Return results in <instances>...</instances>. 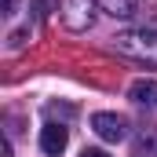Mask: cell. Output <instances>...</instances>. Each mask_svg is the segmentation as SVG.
Instances as JSON below:
<instances>
[{"mask_svg": "<svg viewBox=\"0 0 157 157\" xmlns=\"http://www.w3.org/2000/svg\"><path fill=\"white\" fill-rule=\"evenodd\" d=\"M66 143H70V132H66L62 124H44V128H40V150L48 157H59L66 150Z\"/></svg>", "mask_w": 157, "mask_h": 157, "instance_id": "obj_4", "label": "cell"}, {"mask_svg": "<svg viewBox=\"0 0 157 157\" xmlns=\"http://www.w3.org/2000/svg\"><path fill=\"white\" fill-rule=\"evenodd\" d=\"M113 48H117L121 55H132V59H139V62H150L157 66V29H124L113 37Z\"/></svg>", "mask_w": 157, "mask_h": 157, "instance_id": "obj_1", "label": "cell"}, {"mask_svg": "<svg viewBox=\"0 0 157 157\" xmlns=\"http://www.w3.org/2000/svg\"><path fill=\"white\" fill-rule=\"evenodd\" d=\"M102 4L113 18H132L135 15V0H102Z\"/></svg>", "mask_w": 157, "mask_h": 157, "instance_id": "obj_6", "label": "cell"}, {"mask_svg": "<svg viewBox=\"0 0 157 157\" xmlns=\"http://www.w3.org/2000/svg\"><path fill=\"white\" fill-rule=\"evenodd\" d=\"M15 7H18V0H4V11L0 15H15Z\"/></svg>", "mask_w": 157, "mask_h": 157, "instance_id": "obj_8", "label": "cell"}, {"mask_svg": "<svg viewBox=\"0 0 157 157\" xmlns=\"http://www.w3.org/2000/svg\"><path fill=\"white\" fill-rule=\"evenodd\" d=\"M26 37H29V29H15L7 44H11V48H22V44H26Z\"/></svg>", "mask_w": 157, "mask_h": 157, "instance_id": "obj_7", "label": "cell"}, {"mask_svg": "<svg viewBox=\"0 0 157 157\" xmlns=\"http://www.w3.org/2000/svg\"><path fill=\"white\" fill-rule=\"evenodd\" d=\"M128 95H132V102H139V106H150V110H154V106H157V80H146V77L135 80Z\"/></svg>", "mask_w": 157, "mask_h": 157, "instance_id": "obj_5", "label": "cell"}, {"mask_svg": "<svg viewBox=\"0 0 157 157\" xmlns=\"http://www.w3.org/2000/svg\"><path fill=\"white\" fill-rule=\"evenodd\" d=\"M95 11H91V0H62V26L73 29V33H84L91 26Z\"/></svg>", "mask_w": 157, "mask_h": 157, "instance_id": "obj_2", "label": "cell"}, {"mask_svg": "<svg viewBox=\"0 0 157 157\" xmlns=\"http://www.w3.org/2000/svg\"><path fill=\"white\" fill-rule=\"evenodd\" d=\"M37 7H40V15H48L51 11V0H37Z\"/></svg>", "mask_w": 157, "mask_h": 157, "instance_id": "obj_10", "label": "cell"}, {"mask_svg": "<svg viewBox=\"0 0 157 157\" xmlns=\"http://www.w3.org/2000/svg\"><path fill=\"white\" fill-rule=\"evenodd\" d=\"M80 157H110V154H102V150H80Z\"/></svg>", "mask_w": 157, "mask_h": 157, "instance_id": "obj_9", "label": "cell"}, {"mask_svg": "<svg viewBox=\"0 0 157 157\" xmlns=\"http://www.w3.org/2000/svg\"><path fill=\"white\" fill-rule=\"evenodd\" d=\"M91 128H95V135L106 139V143H121V139L128 135V121L117 117V113H95V117H91Z\"/></svg>", "mask_w": 157, "mask_h": 157, "instance_id": "obj_3", "label": "cell"}]
</instances>
